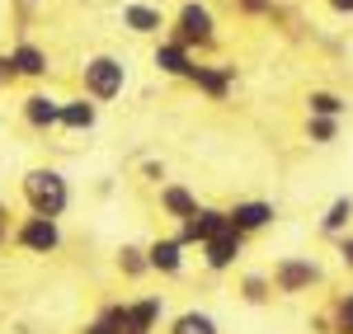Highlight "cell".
Instances as JSON below:
<instances>
[{"instance_id":"1","label":"cell","mask_w":353,"mask_h":334,"mask_svg":"<svg viewBox=\"0 0 353 334\" xmlns=\"http://www.w3.org/2000/svg\"><path fill=\"white\" fill-rule=\"evenodd\" d=\"M24 202H28V217H48V222H57V217L71 207L66 174H61V169H28L24 174Z\"/></svg>"},{"instance_id":"2","label":"cell","mask_w":353,"mask_h":334,"mask_svg":"<svg viewBox=\"0 0 353 334\" xmlns=\"http://www.w3.org/2000/svg\"><path fill=\"white\" fill-rule=\"evenodd\" d=\"M321 264L316 259H301V254H288V259H278L273 264V292H283V297H301V292H311V287H321Z\"/></svg>"},{"instance_id":"3","label":"cell","mask_w":353,"mask_h":334,"mask_svg":"<svg viewBox=\"0 0 353 334\" xmlns=\"http://www.w3.org/2000/svg\"><path fill=\"white\" fill-rule=\"evenodd\" d=\"M123 85H128V66H123L118 56H94V61H85V94H90V99L109 104V99L123 94Z\"/></svg>"},{"instance_id":"4","label":"cell","mask_w":353,"mask_h":334,"mask_svg":"<svg viewBox=\"0 0 353 334\" xmlns=\"http://www.w3.org/2000/svg\"><path fill=\"white\" fill-rule=\"evenodd\" d=\"M10 240L24 254H57L61 250V226L48 222V217H24V222L10 231Z\"/></svg>"},{"instance_id":"5","label":"cell","mask_w":353,"mask_h":334,"mask_svg":"<svg viewBox=\"0 0 353 334\" xmlns=\"http://www.w3.org/2000/svg\"><path fill=\"white\" fill-rule=\"evenodd\" d=\"M221 231H231V226H226V212H221V207H203V202H198V212H193L189 222H179V236H174V240H179L184 250H189V245H198V250H203L208 240H217Z\"/></svg>"},{"instance_id":"6","label":"cell","mask_w":353,"mask_h":334,"mask_svg":"<svg viewBox=\"0 0 353 334\" xmlns=\"http://www.w3.org/2000/svg\"><path fill=\"white\" fill-rule=\"evenodd\" d=\"M273 217H278V207L273 202H264V198H241L236 207H226V226L236 231V236H254V231H264V226H273Z\"/></svg>"},{"instance_id":"7","label":"cell","mask_w":353,"mask_h":334,"mask_svg":"<svg viewBox=\"0 0 353 334\" xmlns=\"http://www.w3.org/2000/svg\"><path fill=\"white\" fill-rule=\"evenodd\" d=\"M212 28L217 24H212V10H208V5H184V10H179V38H174V43H179V48H193V43L208 48V43L217 38Z\"/></svg>"},{"instance_id":"8","label":"cell","mask_w":353,"mask_h":334,"mask_svg":"<svg viewBox=\"0 0 353 334\" xmlns=\"http://www.w3.org/2000/svg\"><path fill=\"white\" fill-rule=\"evenodd\" d=\"M165 315L161 297H137V302H123V334H156Z\"/></svg>"},{"instance_id":"9","label":"cell","mask_w":353,"mask_h":334,"mask_svg":"<svg viewBox=\"0 0 353 334\" xmlns=\"http://www.w3.org/2000/svg\"><path fill=\"white\" fill-rule=\"evenodd\" d=\"M245 254V236L236 231H221L217 240H208L203 245V264L212 269V273H226V269H236V259Z\"/></svg>"},{"instance_id":"10","label":"cell","mask_w":353,"mask_h":334,"mask_svg":"<svg viewBox=\"0 0 353 334\" xmlns=\"http://www.w3.org/2000/svg\"><path fill=\"white\" fill-rule=\"evenodd\" d=\"M146 269H156L165 278L184 273V245H179L174 236H156V240L146 245Z\"/></svg>"},{"instance_id":"11","label":"cell","mask_w":353,"mask_h":334,"mask_svg":"<svg viewBox=\"0 0 353 334\" xmlns=\"http://www.w3.org/2000/svg\"><path fill=\"white\" fill-rule=\"evenodd\" d=\"M94 123H99V109L90 99H66L57 113V127H66V132H90Z\"/></svg>"},{"instance_id":"12","label":"cell","mask_w":353,"mask_h":334,"mask_svg":"<svg viewBox=\"0 0 353 334\" xmlns=\"http://www.w3.org/2000/svg\"><path fill=\"white\" fill-rule=\"evenodd\" d=\"M231 76H236V66H198L193 61V71H189V81L203 90V94H212V99H221L226 90H231Z\"/></svg>"},{"instance_id":"13","label":"cell","mask_w":353,"mask_h":334,"mask_svg":"<svg viewBox=\"0 0 353 334\" xmlns=\"http://www.w3.org/2000/svg\"><path fill=\"white\" fill-rule=\"evenodd\" d=\"M161 212L174 217V222H189L193 212H198V198H193L184 184H161Z\"/></svg>"},{"instance_id":"14","label":"cell","mask_w":353,"mask_h":334,"mask_svg":"<svg viewBox=\"0 0 353 334\" xmlns=\"http://www.w3.org/2000/svg\"><path fill=\"white\" fill-rule=\"evenodd\" d=\"M57 113H61V99H52V94H28L24 99V118H28V127H38V132L57 127Z\"/></svg>"},{"instance_id":"15","label":"cell","mask_w":353,"mask_h":334,"mask_svg":"<svg viewBox=\"0 0 353 334\" xmlns=\"http://www.w3.org/2000/svg\"><path fill=\"white\" fill-rule=\"evenodd\" d=\"M349 226H353V198L349 194H339L334 202L325 207V217H321V231H325L330 240H339V236H349Z\"/></svg>"},{"instance_id":"16","label":"cell","mask_w":353,"mask_h":334,"mask_svg":"<svg viewBox=\"0 0 353 334\" xmlns=\"http://www.w3.org/2000/svg\"><path fill=\"white\" fill-rule=\"evenodd\" d=\"M5 61H10V76H43V71H48V52L33 48V43H19Z\"/></svg>"},{"instance_id":"17","label":"cell","mask_w":353,"mask_h":334,"mask_svg":"<svg viewBox=\"0 0 353 334\" xmlns=\"http://www.w3.org/2000/svg\"><path fill=\"white\" fill-rule=\"evenodd\" d=\"M156 66H161L165 76H184V81H189L193 56H189V48H179V43H161V48H156Z\"/></svg>"},{"instance_id":"18","label":"cell","mask_w":353,"mask_h":334,"mask_svg":"<svg viewBox=\"0 0 353 334\" xmlns=\"http://www.w3.org/2000/svg\"><path fill=\"white\" fill-rule=\"evenodd\" d=\"M123 28H132V33H161L165 19L156 5H123Z\"/></svg>"},{"instance_id":"19","label":"cell","mask_w":353,"mask_h":334,"mask_svg":"<svg viewBox=\"0 0 353 334\" xmlns=\"http://www.w3.org/2000/svg\"><path fill=\"white\" fill-rule=\"evenodd\" d=\"M306 109H311V118H330V123H339L349 104H344L334 90H311V94H306Z\"/></svg>"},{"instance_id":"20","label":"cell","mask_w":353,"mask_h":334,"mask_svg":"<svg viewBox=\"0 0 353 334\" xmlns=\"http://www.w3.org/2000/svg\"><path fill=\"white\" fill-rule=\"evenodd\" d=\"M170 334H221V330L208 311H184V315L170 320Z\"/></svg>"},{"instance_id":"21","label":"cell","mask_w":353,"mask_h":334,"mask_svg":"<svg viewBox=\"0 0 353 334\" xmlns=\"http://www.w3.org/2000/svg\"><path fill=\"white\" fill-rule=\"evenodd\" d=\"M241 297L250 302V306H264V302L273 297V282L264 278V273H245L241 278Z\"/></svg>"},{"instance_id":"22","label":"cell","mask_w":353,"mask_h":334,"mask_svg":"<svg viewBox=\"0 0 353 334\" xmlns=\"http://www.w3.org/2000/svg\"><path fill=\"white\" fill-rule=\"evenodd\" d=\"M85 334H123V306H104L85 325Z\"/></svg>"},{"instance_id":"23","label":"cell","mask_w":353,"mask_h":334,"mask_svg":"<svg viewBox=\"0 0 353 334\" xmlns=\"http://www.w3.org/2000/svg\"><path fill=\"white\" fill-rule=\"evenodd\" d=\"M330 334H353V292H344L330 311Z\"/></svg>"},{"instance_id":"24","label":"cell","mask_w":353,"mask_h":334,"mask_svg":"<svg viewBox=\"0 0 353 334\" xmlns=\"http://www.w3.org/2000/svg\"><path fill=\"white\" fill-rule=\"evenodd\" d=\"M118 269H123L128 278L151 273V269H146V250H141V245H123V250H118Z\"/></svg>"},{"instance_id":"25","label":"cell","mask_w":353,"mask_h":334,"mask_svg":"<svg viewBox=\"0 0 353 334\" xmlns=\"http://www.w3.org/2000/svg\"><path fill=\"white\" fill-rule=\"evenodd\" d=\"M306 132H311V141H316V146H330V141H334V132H339V123H330V118H311V123H306Z\"/></svg>"},{"instance_id":"26","label":"cell","mask_w":353,"mask_h":334,"mask_svg":"<svg viewBox=\"0 0 353 334\" xmlns=\"http://www.w3.org/2000/svg\"><path fill=\"white\" fill-rule=\"evenodd\" d=\"M141 174H146L151 184H161V179H165V165H161V160H141Z\"/></svg>"},{"instance_id":"27","label":"cell","mask_w":353,"mask_h":334,"mask_svg":"<svg viewBox=\"0 0 353 334\" xmlns=\"http://www.w3.org/2000/svg\"><path fill=\"white\" fill-rule=\"evenodd\" d=\"M339 264L353 269V236H339Z\"/></svg>"},{"instance_id":"28","label":"cell","mask_w":353,"mask_h":334,"mask_svg":"<svg viewBox=\"0 0 353 334\" xmlns=\"http://www.w3.org/2000/svg\"><path fill=\"white\" fill-rule=\"evenodd\" d=\"M10 240V222H5V207H0V245Z\"/></svg>"},{"instance_id":"29","label":"cell","mask_w":353,"mask_h":334,"mask_svg":"<svg viewBox=\"0 0 353 334\" xmlns=\"http://www.w3.org/2000/svg\"><path fill=\"white\" fill-rule=\"evenodd\" d=\"M330 5H334L339 14H353V0H330Z\"/></svg>"},{"instance_id":"30","label":"cell","mask_w":353,"mask_h":334,"mask_svg":"<svg viewBox=\"0 0 353 334\" xmlns=\"http://www.w3.org/2000/svg\"><path fill=\"white\" fill-rule=\"evenodd\" d=\"M5 76H10V61H5V56H0V81H5Z\"/></svg>"}]
</instances>
